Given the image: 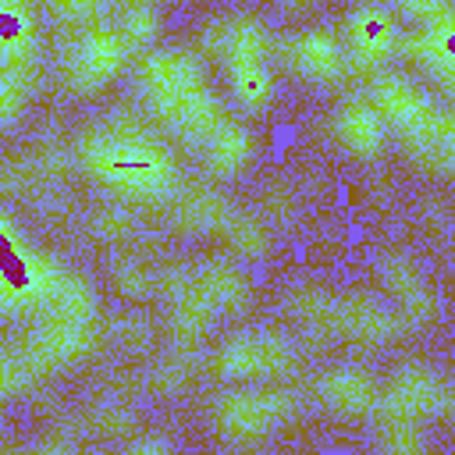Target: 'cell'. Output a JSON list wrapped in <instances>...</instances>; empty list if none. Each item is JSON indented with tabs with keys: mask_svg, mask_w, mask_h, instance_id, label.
Returning <instances> with one entry per match:
<instances>
[{
	"mask_svg": "<svg viewBox=\"0 0 455 455\" xmlns=\"http://www.w3.org/2000/svg\"><path fill=\"white\" fill-rule=\"evenodd\" d=\"M85 171L121 199H164L174 192V156L132 114H114L78 139Z\"/></svg>",
	"mask_w": 455,
	"mask_h": 455,
	"instance_id": "cell-1",
	"label": "cell"
},
{
	"mask_svg": "<svg viewBox=\"0 0 455 455\" xmlns=\"http://www.w3.org/2000/svg\"><path fill=\"white\" fill-rule=\"evenodd\" d=\"M139 85L149 110L185 142L199 146L224 117L220 100L210 89L196 57L181 50H156L146 53L139 64Z\"/></svg>",
	"mask_w": 455,
	"mask_h": 455,
	"instance_id": "cell-2",
	"label": "cell"
},
{
	"mask_svg": "<svg viewBox=\"0 0 455 455\" xmlns=\"http://www.w3.org/2000/svg\"><path fill=\"white\" fill-rule=\"evenodd\" d=\"M370 103L377 107L384 124L405 139V149L416 164H423L427 171H434L441 178L451 171L455 128H451L448 110L434 107V100L423 96L402 75H377L370 85Z\"/></svg>",
	"mask_w": 455,
	"mask_h": 455,
	"instance_id": "cell-3",
	"label": "cell"
},
{
	"mask_svg": "<svg viewBox=\"0 0 455 455\" xmlns=\"http://www.w3.org/2000/svg\"><path fill=\"white\" fill-rule=\"evenodd\" d=\"M60 267L21 242L14 220L0 213V313H28L43 309Z\"/></svg>",
	"mask_w": 455,
	"mask_h": 455,
	"instance_id": "cell-4",
	"label": "cell"
},
{
	"mask_svg": "<svg viewBox=\"0 0 455 455\" xmlns=\"http://www.w3.org/2000/svg\"><path fill=\"white\" fill-rule=\"evenodd\" d=\"M295 416V398L288 391H235L220 395L210 409L213 434L231 448H252Z\"/></svg>",
	"mask_w": 455,
	"mask_h": 455,
	"instance_id": "cell-5",
	"label": "cell"
},
{
	"mask_svg": "<svg viewBox=\"0 0 455 455\" xmlns=\"http://www.w3.org/2000/svg\"><path fill=\"white\" fill-rule=\"evenodd\" d=\"M299 363V352L295 345L284 338V334H270V331H259V334H238L231 341H224L213 355V366L220 377H231V380H252V377H281V373H291Z\"/></svg>",
	"mask_w": 455,
	"mask_h": 455,
	"instance_id": "cell-6",
	"label": "cell"
},
{
	"mask_svg": "<svg viewBox=\"0 0 455 455\" xmlns=\"http://www.w3.org/2000/svg\"><path fill=\"white\" fill-rule=\"evenodd\" d=\"M451 387L444 377H437L430 366H405L387 384V391L377 395L380 416H405V419H434L451 412Z\"/></svg>",
	"mask_w": 455,
	"mask_h": 455,
	"instance_id": "cell-7",
	"label": "cell"
},
{
	"mask_svg": "<svg viewBox=\"0 0 455 455\" xmlns=\"http://www.w3.org/2000/svg\"><path fill=\"white\" fill-rule=\"evenodd\" d=\"M128 43L124 36L114 28V25H100V28H89L71 57H68V82L75 92H100L110 78L121 75L124 60H128Z\"/></svg>",
	"mask_w": 455,
	"mask_h": 455,
	"instance_id": "cell-8",
	"label": "cell"
},
{
	"mask_svg": "<svg viewBox=\"0 0 455 455\" xmlns=\"http://www.w3.org/2000/svg\"><path fill=\"white\" fill-rule=\"evenodd\" d=\"M398 39L402 32L384 4H359L345 18V57L363 71L391 60L398 53Z\"/></svg>",
	"mask_w": 455,
	"mask_h": 455,
	"instance_id": "cell-9",
	"label": "cell"
},
{
	"mask_svg": "<svg viewBox=\"0 0 455 455\" xmlns=\"http://www.w3.org/2000/svg\"><path fill=\"white\" fill-rule=\"evenodd\" d=\"M281 53L288 60V68H295L302 78L320 82V85H334L345 71H348V57L345 46L334 32L327 28H306L295 32L281 43Z\"/></svg>",
	"mask_w": 455,
	"mask_h": 455,
	"instance_id": "cell-10",
	"label": "cell"
},
{
	"mask_svg": "<svg viewBox=\"0 0 455 455\" xmlns=\"http://www.w3.org/2000/svg\"><path fill=\"white\" fill-rule=\"evenodd\" d=\"M334 139L341 142L345 153H352L355 160H377L387 146V124L377 114V107L370 100H345L334 117H331Z\"/></svg>",
	"mask_w": 455,
	"mask_h": 455,
	"instance_id": "cell-11",
	"label": "cell"
},
{
	"mask_svg": "<svg viewBox=\"0 0 455 455\" xmlns=\"http://www.w3.org/2000/svg\"><path fill=\"white\" fill-rule=\"evenodd\" d=\"M398 331V316L366 291H348L334 299V334H345L359 345H384Z\"/></svg>",
	"mask_w": 455,
	"mask_h": 455,
	"instance_id": "cell-12",
	"label": "cell"
},
{
	"mask_svg": "<svg viewBox=\"0 0 455 455\" xmlns=\"http://www.w3.org/2000/svg\"><path fill=\"white\" fill-rule=\"evenodd\" d=\"M451 32H455V18H444V21H434V25H419L412 36H402L398 39V46L405 50V57L412 64H419L427 75H434L444 89H451V78H455Z\"/></svg>",
	"mask_w": 455,
	"mask_h": 455,
	"instance_id": "cell-13",
	"label": "cell"
},
{
	"mask_svg": "<svg viewBox=\"0 0 455 455\" xmlns=\"http://www.w3.org/2000/svg\"><path fill=\"white\" fill-rule=\"evenodd\" d=\"M320 402L338 416H366L377 409V384L355 366H334L316 380Z\"/></svg>",
	"mask_w": 455,
	"mask_h": 455,
	"instance_id": "cell-14",
	"label": "cell"
},
{
	"mask_svg": "<svg viewBox=\"0 0 455 455\" xmlns=\"http://www.w3.org/2000/svg\"><path fill=\"white\" fill-rule=\"evenodd\" d=\"M171 288H167V295H171V334L181 341V345H188V341H199L210 327H213V316H217V309L203 299V291L192 284V274H185V270H171Z\"/></svg>",
	"mask_w": 455,
	"mask_h": 455,
	"instance_id": "cell-15",
	"label": "cell"
},
{
	"mask_svg": "<svg viewBox=\"0 0 455 455\" xmlns=\"http://www.w3.org/2000/svg\"><path fill=\"white\" fill-rule=\"evenodd\" d=\"M199 149H203V164H206L210 174H217V178H235V174H242L245 164L252 160L256 142H252V132H249L245 124H238V121H220V124L199 142Z\"/></svg>",
	"mask_w": 455,
	"mask_h": 455,
	"instance_id": "cell-16",
	"label": "cell"
},
{
	"mask_svg": "<svg viewBox=\"0 0 455 455\" xmlns=\"http://www.w3.org/2000/svg\"><path fill=\"white\" fill-rule=\"evenodd\" d=\"M36 60V25L21 0H0V71L28 75Z\"/></svg>",
	"mask_w": 455,
	"mask_h": 455,
	"instance_id": "cell-17",
	"label": "cell"
},
{
	"mask_svg": "<svg viewBox=\"0 0 455 455\" xmlns=\"http://www.w3.org/2000/svg\"><path fill=\"white\" fill-rule=\"evenodd\" d=\"M192 284L203 291V299L213 306V309H228V313H238L245 309L249 302V281L238 267L224 263V259H206L192 270Z\"/></svg>",
	"mask_w": 455,
	"mask_h": 455,
	"instance_id": "cell-18",
	"label": "cell"
},
{
	"mask_svg": "<svg viewBox=\"0 0 455 455\" xmlns=\"http://www.w3.org/2000/svg\"><path fill=\"white\" fill-rule=\"evenodd\" d=\"M228 78H231V96L242 110L259 114L267 110V103L274 100V71H270V57H252V60H231L224 64Z\"/></svg>",
	"mask_w": 455,
	"mask_h": 455,
	"instance_id": "cell-19",
	"label": "cell"
},
{
	"mask_svg": "<svg viewBox=\"0 0 455 455\" xmlns=\"http://www.w3.org/2000/svg\"><path fill=\"white\" fill-rule=\"evenodd\" d=\"M231 217V203L220 192L210 188H188L178 196L174 203V220L178 228L192 231V235H206V231H220L224 220Z\"/></svg>",
	"mask_w": 455,
	"mask_h": 455,
	"instance_id": "cell-20",
	"label": "cell"
},
{
	"mask_svg": "<svg viewBox=\"0 0 455 455\" xmlns=\"http://www.w3.org/2000/svg\"><path fill=\"white\" fill-rule=\"evenodd\" d=\"M220 235H224L228 245H231L238 256H245V259H263V256L270 252V231H267L252 213L231 210V217H228L224 228H220Z\"/></svg>",
	"mask_w": 455,
	"mask_h": 455,
	"instance_id": "cell-21",
	"label": "cell"
},
{
	"mask_svg": "<svg viewBox=\"0 0 455 455\" xmlns=\"http://www.w3.org/2000/svg\"><path fill=\"white\" fill-rule=\"evenodd\" d=\"M288 309L306 327H316V331H331L334 334V295H327V291H320L313 284H295L288 291Z\"/></svg>",
	"mask_w": 455,
	"mask_h": 455,
	"instance_id": "cell-22",
	"label": "cell"
},
{
	"mask_svg": "<svg viewBox=\"0 0 455 455\" xmlns=\"http://www.w3.org/2000/svg\"><path fill=\"white\" fill-rule=\"evenodd\" d=\"M156 28H160V14L149 0H132L121 14V25H117V32L124 36L128 46H149Z\"/></svg>",
	"mask_w": 455,
	"mask_h": 455,
	"instance_id": "cell-23",
	"label": "cell"
},
{
	"mask_svg": "<svg viewBox=\"0 0 455 455\" xmlns=\"http://www.w3.org/2000/svg\"><path fill=\"white\" fill-rule=\"evenodd\" d=\"M377 444L391 455H416L423 448V434L416 427V419L405 416H384L380 430H377Z\"/></svg>",
	"mask_w": 455,
	"mask_h": 455,
	"instance_id": "cell-24",
	"label": "cell"
},
{
	"mask_svg": "<svg viewBox=\"0 0 455 455\" xmlns=\"http://www.w3.org/2000/svg\"><path fill=\"white\" fill-rule=\"evenodd\" d=\"M110 277H114L117 291L128 295V299H142V295H149L153 284H156L153 274H149V267H146L142 259H135V256H121V259L110 267Z\"/></svg>",
	"mask_w": 455,
	"mask_h": 455,
	"instance_id": "cell-25",
	"label": "cell"
},
{
	"mask_svg": "<svg viewBox=\"0 0 455 455\" xmlns=\"http://www.w3.org/2000/svg\"><path fill=\"white\" fill-rule=\"evenodd\" d=\"M25 96H28V75L0 71V132L18 124L21 107H25Z\"/></svg>",
	"mask_w": 455,
	"mask_h": 455,
	"instance_id": "cell-26",
	"label": "cell"
},
{
	"mask_svg": "<svg viewBox=\"0 0 455 455\" xmlns=\"http://www.w3.org/2000/svg\"><path fill=\"white\" fill-rule=\"evenodd\" d=\"M132 231H135V220L121 203H107L92 213V235L100 242H124Z\"/></svg>",
	"mask_w": 455,
	"mask_h": 455,
	"instance_id": "cell-27",
	"label": "cell"
},
{
	"mask_svg": "<svg viewBox=\"0 0 455 455\" xmlns=\"http://www.w3.org/2000/svg\"><path fill=\"white\" fill-rule=\"evenodd\" d=\"M409 21H416V25H434V21H444V18H451V7H448V0H391Z\"/></svg>",
	"mask_w": 455,
	"mask_h": 455,
	"instance_id": "cell-28",
	"label": "cell"
},
{
	"mask_svg": "<svg viewBox=\"0 0 455 455\" xmlns=\"http://www.w3.org/2000/svg\"><path fill=\"white\" fill-rule=\"evenodd\" d=\"M89 423H92V430H100V434H121V430L132 427V416H128L121 405H100V409L89 412Z\"/></svg>",
	"mask_w": 455,
	"mask_h": 455,
	"instance_id": "cell-29",
	"label": "cell"
},
{
	"mask_svg": "<svg viewBox=\"0 0 455 455\" xmlns=\"http://www.w3.org/2000/svg\"><path fill=\"white\" fill-rule=\"evenodd\" d=\"M50 4L68 18H85V14H92L100 7V0H50Z\"/></svg>",
	"mask_w": 455,
	"mask_h": 455,
	"instance_id": "cell-30",
	"label": "cell"
},
{
	"mask_svg": "<svg viewBox=\"0 0 455 455\" xmlns=\"http://www.w3.org/2000/svg\"><path fill=\"white\" fill-rule=\"evenodd\" d=\"M135 451H167V441H135Z\"/></svg>",
	"mask_w": 455,
	"mask_h": 455,
	"instance_id": "cell-31",
	"label": "cell"
},
{
	"mask_svg": "<svg viewBox=\"0 0 455 455\" xmlns=\"http://www.w3.org/2000/svg\"><path fill=\"white\" fill-rule=\"evenodd\" d=\"M281 4H288L291 11H302V7H309V4H316V0H281Z\"/></svg>",
	"mask_w": 455,
	"mask_h": 455,
	"instance_id": "cell-32",
	"label": "cell"
}]
</instances>
